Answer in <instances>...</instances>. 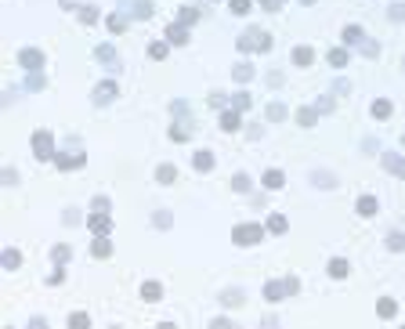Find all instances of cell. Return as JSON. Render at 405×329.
<instances>
[{"mask_svg": "<svg viewBox=\"0 0 405 329\" xmlns=\"http://www.w3.org/2000/svg\"><path fill=\"white\" fill-rule=\"evenodd\" d=\"M80 18H84L87 26H94V22H98V11H94V8H84V11H80Z\"/></svg>", "mask_w": 405, "mask_h": 329, "instance_id": "cell-28", "label": "cell"}, {"mask_svg": "<svg viewBox=\"0 0 405 329\" xmlns=\"http://www.w3.org/2000/svg\"><path fill=\"white\" fill-rule=\"evenodd\" d=\"M14 264H18V254H14V250H4V268H14Z\"/></svg>", "mask_w": 405, "mask_h": 329, "instance_id": "cell-36", "label": "cell"}, {"mask_svg": "<svg viewBox=\"0 0 405 329\" xmlns=\"http://www.w3.org/2000/svg\"><path fill=\"white\" fill-rule=\"evenodd\" d=\"M286 293H290V290H286V278H282V282H268V290H264V296H268V300H275V304L282 300Z\"/></svg>", "mask_w": 405, "mask_h": 329, "instance_id": "cell-6", "label": "cell"}, {"mask_svg": "<svg viewBox=\"0 0 405 329\" xmlns=\"http://www.w3.org/2000/svg\"><path fill=\"white\" fill-rule=\"evenodd\" d=\"M264 8H268V11H278V0H264Z\"/></svg>", "mask_w": 405, "mask_h": 329, "instance_id": "cell-39", "label": "cell"}, {"mask_svg": "<svg viewBox=\"0 0 405 329\" xmlns=\"http://www.w3.org/2000/svg\"><path fill=\"white\" fill-rule=\"evenodd\" d=\"M268 47H272V36L260 33V29H250V33L239 40V51H268Z\"/></svg>", "mask_w": 405, "mask_h": 329, "instance_id": "cell-2", "label": "cell"}, {"mask_svg": "<svg viewBox=\"0 0 405 329\" xmlns=\"http://www.w3.org/2000/svg\"><path fill=\"white\" fill-rule=\"evenodd\" d=\"M348 272H351V264H348V260H333V264H330V275H333V278H344Z\"/></svg>", "mask_w": 405, "mask_h": 329, "instance_id": "cell-19", "label": "cell"}, {"mask_svg": "<svg viewBox=\"0 0 405 329\" xmlns=\"http://www.w3.org/2000/svg\"><path fill=\"white\" fill-rule=\"evenodd\" d=\"M108 228H112V217H108L105 210H98L94 217H90V232H94V235H105Z\"/></svg>", "mask_w": 405, "mask_h": 329, "instance_id": "cell-4", "label": "cell"}, {"mask_svg": "<svg viewBox=\"0 0 405 329\" xmlns=\"http://www.w3.org/2000/svg\"><path fill=\"white\" fill-rule=\"evenodd\" d=\"M358 214H362V217H372V214H376V199H372V196H362V199H358Z\"/></svg>", "mask_w": 405, "mask_h": 329, "instance_id": "cell-15", "label": "cell"}, {"mask_svg": "<svg viewBox=\"0 0 405 329\" xmlns=\"http://www.w3.org/2000/svg\"><path fill=\"white\" fill-rule=\"evenodd\" d=\"M268 228H272V232H286V217H282V214H275L272 221H268Z\"/></svg>", "mask_w": 405, "mask_h": 329, "instance_id": "cell-26", "label": "cell"}, {"mask_svg": "<svg viewBox=\"0 0 405 329\" xmlns=\"http://www.w3.org/2000/svg\"><path fill=\"white\" fill-rule=\"evenodd\" d=\"M184 29H188V26H184V22H178V26H170V29H166V36H170V44H184V40H188V33H184Z\"/></svg>", "mask_w": 405, "mask_h": 329, "instance_id": "cell-13", "label": "cell"}, {"mask_svg": "<svg viewBox=\"0 0 405 329\" xmlns=\"http://www.w3.org/2000/svg\"><path fill=\"white\" fill-rule=\"evenodd\" d=\"M54 260H69V246H54Z\"/></svg>", "mask_w": 405, "mask_h": 329, "instance_id": "cell-37", "label": "cell"}, {"mask_svg": "<svg viewBox=\"0 0 405 329\" xmlns=\"http://www.w3.org/2000/svg\"><path fill=\"white\" fill-rule=\"evenodd\" d=\"M221 130H228V134H236V130H239V108H232V112H224V116H221Z\"/></svg>", "mask_w": 405, "mask_h": 329, "instance_id": "cell-10", "label": "cell"}, {"mask_svg": "<svg viewBox=\"0 0 405 329\" xmlns=\"http://www.w3.org/2000/svg\"><path fill=\"white\" fill-rule=\"evenodd\" d=\"M376 311H380V318H394V315H398V304H394V300H380Z\"/></svg>", "mask_w": 405, "mask_h": 329, "instance_id": "cell-20", "label": "cell"}, {"mask_svg": "<svg viewBox=\"0 0 405 329\" xmlns=\"http://www.w3.org/2000/svg\"><path fill=\"white\" fill-rule=\"evenodd\" d=\"M178 22H184V26H192V22H199V11H196V8H181V14H178Z\"/></svg>", "mask_w": 405, "mask_h": 329, "instance_id": "cell-22", "label": "cell"}, {"mask_svg": "<svg viewBox=\"0 0 405 329\" xmlns=\"http://www.w3.org/2000/svg\"><path fill=\"white\" fill-rule=\"evenodd\" d=\"M236 80H239V84L254 80V66H246V62H242V66H236Z\"/></svg>", "mask_w": 405, "mask_h": 329, "instance_id": "cell-23", "label": "cell"}, {"mask_svg": "<svg viewBox=\"0 0 405 329\" xmlns=\"http://www.w3.org/2000/svg\"><path fill=\"white\" fill-rule=\"evenodd\" d=\"M84 163H87V156H76V152L58 156V166H62V170H72V166H84Z\"/></svg>", "mask_w": 405, "mask_h": 329, "instance_id": "cell-9", "label": "cell"}, {"mask_svg": "<svg viewBox=\"0 0 405 329\" xmlns=\"http://www.w3.org/2000/svg\"><path fill=\"white\" fill-rule=\"evenodd\" d=\"M192 166H196V170H214V156H210V152H196Z\"/></svg>", "mask_w": 405, "mask_h": 329, "instance_id": "cell-17", "label": "cell"}, {"mask_svg": "<svg viewBox=\"0 0 405 329\" xmlns=\"http://www.w3.org/2000/svg\"><path fill=\"white\" fill-rule=\"evenodd\" d=\"M358 36H362V29H358V26H348V29H344V40H348V44H354Z\"/></svg>", "mask_w": 405, "mask_h": 329, "instance_id": "cell-33", "label": "cell"}, {"mask_svg": "<svg viewBox=\"0 0 405 329\" xmlns=\"http://www.w3.org/2000/svg\"><path fill=\"white\" fill-rule=\"evenodd\" d=\"M87 322H90V318L84 315V311H80V315H72V318H69V326H87Z\"/></svg>", "mask_w": 405, "mask_h": 329, "instance_id": "cell-38", "label": "cell"}, {"mask_svg": "<svg viewBox=\"0 0 405 329\" xmlns=\"http://www.w3.org/2000/svg\"><path fill=\"white\" fill-rule=\"evenodd\" d=\"M260 239H264L260 224H239L236 232H232V242H239V246H257Z\"/></svg>", "mask_w": 405, "mask_h": 329, "instance_id": "cell-1", "label": "cell"}, {"mask_svg": "<svg viewBox=\"0 0 405 329\" xmlns=\"http://www.w3.org/2000/svg\"><path fill=\"white\" fill-rule=\"evenodd\" d=\"M293 62H297V66H311V62H315V51H311V47H297V51H293Z\"/></svg>", "mask_w": 405, "mask_h": 329, "instance_id": "cell-14", "label": "cell"}, {"mask_svg": "<svg viewBox=\"0 0 405 329\" xmlns=\"http://www.w3.org/2000/svg\"><path fill=\"white\" fill-rule=\"evenodd\" d=\"M90 250H94V257H108V254H112V242H108L105 235H98V239H94V246H90Z\"/></svg>", "mask_w": 405, "mask_h": 329, "instance_id": "cell-16", "label": "cell"}, {"mask_svg": "<svg viewBox=\"0 0 405 329\" xmlns=\"http://www.w3.org/2000/svg\"><path fill=\"white\" fill-rule=\"evenodd\" d=\"M384 166L391 170L394 178H405V160H402V156H384Z\"/></svg>", "mask_w": 405, "mask_h": 329, "instance_id": "cell-8", "label": "cell"}, {"mask_svg": "<svg viewBox=\"0 0 405 329\" xmlns=\"http://www.w3.org/2000/svg\"><path fill=\"white\" fill-rule=\"evenodd\" d=\"M33 152H36V160H51V156H54L51 130H36V134H33Z\"/></svg>", "mask_w": 405, "mask_h": 329, "instance_id": "cell-3", "label": "cell"}, {"mask_svg": "<svg viewBox=\"0 0 405 329\" xmlns=\"http://www.w3.org/2000/svg\"><path fill=\"white\" fill-rule=\"evenodd\" d=\"M250 11V0H232V14H246Z\"/></svg>", "mask_w": 405, "mask_h": 329, "instance_id": "cell-27", "label": "cell"}, {"mask_svg": "<svg viewBox=\"0 0 405 329\" xmlns=\"http://www.w3.org/2000/svg\"><path fill=\"white\" fill-rule=\"evenodd\" d=\"M142 296H145V300H160V282H145Z\"/></svg>", "mask_w": 405, "mask_h": 329, "instance_id": "cell-21", "label": "cell"}, {"mask_svg": "<svg viewBox=\"0 0 405 329\" xmlns=\"http://www.w3.org/2000/svg\"><path fill=\"white\" fill-rule=\"evenodd\" d=\"M98 58L105 62L108 69H116V66H120V58H116V51H112V47H108V44H102V47H98Z\"/></svg>", "mask_w": 405, "mask_h": 329, "instance_id": "cell-11", "label": "cell"}, {"mask_svg": "<svg viewBox=\"0 0 405 329\" xmlns=\"http://www.w3.org/2000/svg\"><path fill=\"white\" fill-rule=\"evenodd\" d=\"M268 116H272V120H282V116H286V105H278V102L268 105Z\"/></svg>", "mask_w": 405, "mask_h": 329, "instance_id": "cell-32", "label": "cell"}, {"mask_svg": "<svg viewBox=\"0 0 405 329\" xmlns=\"http://www.w3.org/2000/svg\"><path fill=\"white\" fill-rule=\"evenodd\" d=\"M311 123H315V108H304L300 112V127H311Z\"/></svg>", "mask_w": 405, "mask_h": 329, "instance_id": "cell-35", "label": "cell"}, {"mask_svg": "<svg viewBox=\"0 0 405 329\" xmlns=\"http://www.w3.org/2000/svg\"><path fill=\"white\" fill-rule=\"evenodd\" d=\"M330 66H336V69H340V66H348V51H344V47H336V51L330 54Z\"/></svg>", "mask_w": 405, "mask_h": 329, "instance_id": "cell-25", "label": "cell"}, {"mask_svg": "<svg viewBox=\"0 0 405 329\" xmlns=\"http://www.w3.org/2000/svg\"><path fill=\"white\" fill-rule=\"evenodd\" d=\"M282 174H278V170H268V174H264V184H268V188H282Z\"/></svg>", "mask_w": 405, "mask_h": 329, "instance_id": "cell-24", "label": "cell"}, {"mask_svg": "<svg viewBox=\"0 0 405 329\" xmlns=\"http://www.w3.org/2000/svg\"><path fill=\"white\" fill-rule=\"evenodd\" d=\"M116 98V84L108 80V84H102V87H94V102L98 105H105V102H112Z\"/></svg>", "mask_w": 405, "mask_h": 329, "instance_id": "cell-5", "label": "cell"}, {"mask_svg": "<svg viewBox=\"0 0 405 329\" xmlns=\"http://www.w3.org/2000/svg\"><path fill=\"white\" fill-rule=\"evenodd\" d=\"M232 188H236V192H246V188H250V181H246V174H236V181H232Z\"/></svg>", "mask_w": 405, "mask_h": 329, "instance_id": "cell-34", "label": "cell"}, {"mask_svg": "<svg viewBox=\"0 0 405 329\" xmlns=\"http://www.w3.org/2000/svg\"><path fill=\"white\" fill-rule=\"evenodd\" d=\"M372 116H376V120H387V116H391V102H372Z\"/></svg>", "mask_w": 405, "mask_h": 329, "instance_id": "cell-18", "label": "cell"}, {"mask_svg": "<svg viewBox=\"0 0 405 329\" xmlns=\"http://www.w3.org/2000/svg\"><path fill=\"white\" fill-rule=\"evenodd\" d=\"M108 29H112V33H123V29H127V22H123L120 14H112V18H108Z\"/></svg>", "mask_w": 405, "mask_h": 329, "instance_id": "cell-30", "label": "cell"}, {"mask_svg": "<svg viewBox=\"0 0 405 329\" xmlns=\"http://www.w3.org/2000/svg\"><path fill=\"white\" fill-rule=\"evenodd\" d=\"M156 178H160V184H174L178 181V166H160V170H156Z\"/></svg>", "mask_w": 405, "mask_h": 329, "instance_id": "cell-12", "label": "cell"}, {"mask_svg": "<svg viewBox=\"0 0 405 329\" xmlns=\"http://www.w3.org/2000/svg\"><path fill=\"white\" fill-rule=\"evenodd\" d=\"M166 51H170L166 44H152V47H148V54H152V58H166Z\"/></svg>", "mask_w": 405, "mask_h": 329, "instance_id": "cell-29", "label": "cell"}, {"mask_svg": "<svg viewBox=\"0 0 405 329\" xmlns=\"http://www.w3.org/2000/svg\"><path fill=\"white\" fill-rule=\"evenodd\" d=\"M22 66H26V69H40V66H44V54L33 51V47H26V51H22Z\"/></svg>", "mask_w": 405, "mask_h": 329, "instance_id": "cell-7", "label": "cell"}, {"mask_svg": "<svg viewBox=\"0 0 405 329\" xmlns=\"http://www.w3.org/2000/svg\"><path fill=\"white\" fill-rule=\"evenodd\" d=\"M236 108H239V112H242V108H250V94H246V90L236 94Z\"/></svg>", "mask_w": 405, "mask_h": 329, "instance_id": "cell-31", "label": "cell"}]
</instances>
